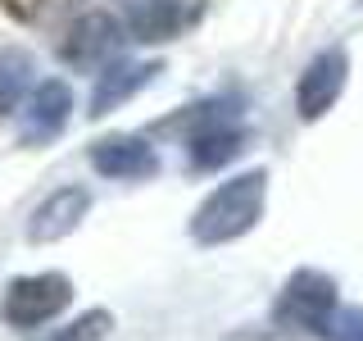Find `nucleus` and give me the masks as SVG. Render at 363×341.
<instances>
[{
    "mask_svg": "<svg viewBox=\"0 0 363 341\" xmlns=\"http://www.w3.org/2000/svg\"><path fill=\"white\" fill-rule=\"evenodd\" d=\"M323 341H363V310H336L327 314V323L318 328Z\"/></svg>",
    "mask_w": 363,
    "mask_h": 341,
    "instance_id": "14",
    "label": "nucleus"
},
{
    "mask_svg": "<svg viewBox=\"0 0 363 341\" xmlns=\"http://www.w3.org/2000/svg\"><path fill=\"white\" fill-rule=\"evenodd\" d=\"M68 114H73V91H68V82L45 77V82L32 91V100L23 105V141L28 146L55 141V136L68 128Z\"/></svg>",
    "mask_w": 363,
    "mask_h": 341,
    "instance_id": "7",
    "label": "nucleus"
},
{
    "mask_svg": "<svg viewBox=\"0 0 363 341\" xmlns=\"http://www.w3.org/2000/svg\"><path fill=\"white\" fill-rule=\"evenodd\" d=\"M173 123H191V128H186V155H191V168H196V173L223 168L227 159H236V155H241V146H245V128L236 123L232 105H223V100L191 105Z\"/></svg>",
    "mask_w": 363,
    "mask_h": 341,
    "instance_id": "2",
    "label": "nucleus"
},
{
    "mask_svg": "<svg viewBox=\"0 0 363 341\" xmlns=\"http://www.w3.org/2000/svg\"><path fill=\"white\" fill-rule=\"evenodd\" d=\"M268 200V173L264 168H245L241 178H227L209 200L191 214V237L200 246H227L236 237H245L259 223Z\"/></svg>",
    "mask_w": 363,
    "mask_h": 341,
    "instance_id": "1",
    "label": "nucleus"
},
{
    "mask_svg": "<svg viewBox=\"0 0 363 341\" xmlns=\"http://www.w3.org/2000/svg\"><path fill=\"white\" fill-rule=\"evenodd\" d=\"M28 82H32V55L5 45V50H0V114L18 105V96H23Z\"/></svg>",
    "mask_w": 363,
    "mask_h": 341,
    "instance_id": "12",
    "label": "nucleus"
},
{
    "mask_svg": "<svg viewBox=\"0 0 363 341\" xmlns=\"http://www.w3.org/2000/svg\"><path fill=\"white\" fill-rule=\"evenodd\" d=\"M91 164L105 178H132V182L159 173L155 146L141 141V136H105V141H96L91 146Z\"/></svg>",
    "mask_w": 363,
    "mask_h": 341,
    "instance_id": "9",
    "label": "nucleus"
},
{
    "mask_svg": "<svg viewBox=\"0 0 363 341\" xmlns=\"http://www.w3.org/2000/svg\"><path fill=\"white\" fill-rule=\"evenodd\" d=\"M200 9H204V0H136L128 9V32H132V41L155 45V41L186 32L200 18Z\"/></svg>",
    "mask_w": 363,
    "mask_h": 341,
    "instance_id": "6",
    "label": "nucleus"
},
{
    "mask_svg": "<svg viewBox=\"0 0 363 341\" xmlns=\"http://www.w3.org/2000/svg\"><path fill=\"white\" fill-rule=\"evenodd\" d=\"M41 5H45V0H0V9H5L9 18H18V23H32L41 14Z\"/></svg>",
    "mask_w": 363,
    "mask_h": 341,
    "instance_id": "15",
    "label": "nucleus"
},
{
    "mask_svg": "<svg viewBox=\"0 0 363 341\" xmlns=\"http://www.w3.org/2000/svg\"><path fill=\"white\" fill-rule=\"evenodd\" d=\"M109 328H113V318H109L105 310H91V314H82L77 323L60 328V332L45 337V341H105V337H109Z\"/></svg>",
    "mask_w": 363,
    "mask_h": 341,
    "instance_id": "13",
    "label": "nucleus"
},
{
    "mask_svg": "<svg viewBox=\"0 0 363 341\" xmlns=\"http://www.w3.org/2000/svg\"><path fill=\"white\" fill-rule=\"evenodd\" d=\"M118 41H123V32H118V23H113L109 14H86V18H77L73 28L64 32L60 50H64V60L73 68H96Z\"/></svg>",
    "mask_w": 363,
    "mask_h": 341,
    "instance_id": "10",
    "label": "nucleus"
},
{
    "mask_svg": "<svg viewBox=\"0 0 363 341\" xmlns=\"http://www.w3.org/2000/svg\"><path fill=\"white\" fill-rule=\"evenodd\" d=\"M332 310H336V287H332V278H327V273H313V269L291 273V282L281 287L277 305H272L277 323L304 328V332H318Z\"/></svg>",
    "mask_w": 363,
    "mask_h": 341,
    "instance_id": "4",
    "label": "nucleus"
},
{
    "mask_svg": "<svg viewBox=\"0 0 363 341\" xmlns=\"http://www.w3.org/2000/svg\"><path fill=\"white\" fill-rule=\"evenodd\" d=\"M359 5H363V0H359Z\"/></svg>",
    "mask_w": 363,
    "mask_h": 341,
    "instance_id": "16",
    "label": "nucleus"
},
{
    "mask_svg": "<svg viewBox=\"0 0 363 341\" xmlns=\"http://www.w3.org/2000/svg\"><path fill=\"white\" fill-rule=\"evenodd\" d=\"M86 210H91V191L86 187H60V191H50L37 210H32V219H28V242H60V237H68L77 223L86 219Z\"/></svg>",
    "mask_w": 363,
    "mask_h": 341,
    "instance_id": "8",
    "label": "nucleus"
},
{
    "mask_svg": "<svg viewBox=\"0 0 363 341\" xmlns=\"http://www.w3.org/2000/svg\"><path fill=\"white\" fill-rule=\"evenodd\" d=\"M155 73H159V64H155V60H145V64H109V68H100V73H96V87H91V119H100V114L118 109L123 100H132Z\"/></svg>",
    "mask_w": 363,
    "mask_h": 341,
    "instance_id": "11",
    "label": "nucleus"
},
{
    "mask_svg": "<svg viewBox=\"0 0 363 341\" xmlns=\"http://www.w3.org/2000/svg\"><path fill=\"white\" fill-rule=\"evenodd\" d=\"M345 77H350V60L340 45L332 50L313 55L309 68L300 73V87H295V105H300V119H323L327 109L340 100V91H345Z\"/></svg>",
    "mask_w": 363,
    "mask_h": 341,
    "instance_id": "5",
    "label": "nucleus"
},
{
    "mask_svg": "<svg viewBox=\"0 0 363 341\" xmlns=\"http://www.w3.org/2000/svg\"><path fill=\"white\" fill-rule=\"evenodd\" d=\"M68 301H73V282L64 273H32V278H14L5 287L0 314L14 328H41L60 310H68Z\"/></svg>",
    "mask_w": 363,
    "mask_h": 341,
    "instance_id": "3",
    "label": "nucleus"
}]
</instances>
